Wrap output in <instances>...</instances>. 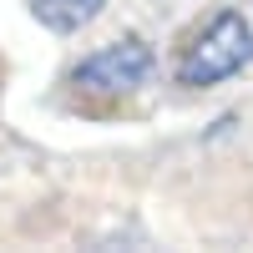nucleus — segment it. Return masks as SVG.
Masks as SVG:
<instances>
[{"mask_svg": "<svg viewBox=\"0 0 253 253\" xmlns=\"http://www.w3.org/2000/svg\"><path fill=\"white\" fill-rule=\"evenodd\" d=\"M248 61H253V26L238 10H223V15L208 20V26L193 36V46L182 51L177 81L182 86H218V81L238 76Z\"/></svg>", "mask_w": 253, "mask_h": 253, "instance_id": "f257e3e1", "label": "nucleus"}, {"mask_svg": "<svg viewBox=\"0 0 253 253\" xmlns=\"http://www.w3.org/2000/svg\"><path fill=\"white\" fill-rule=\"evenodd\" d=\"M147 76H152V46L126 36V41H112V46L91 51L71 71V86L86 96H132Z\"/></svg>", "mask_w": 253, "mask_h": 253, "instance_id": "f03ea898", "label": "nucleus"}, {"mask_svg": "<svg viewBox=\"0 0 253 253\" xmlns=\"http://www.w3.org/2000/svg\"><path fill=\"white\" fill-rule=\"evenodd\" d=\"M101 5H107V0H31L36 20L46 31H56V36H71L81 26H91V20L101 15Z\"/></svg>", "mask_w": 253, "mask_h": 253, "instance_id": "7ed1b4c3", "label": "nucleus"}]
</instances>
